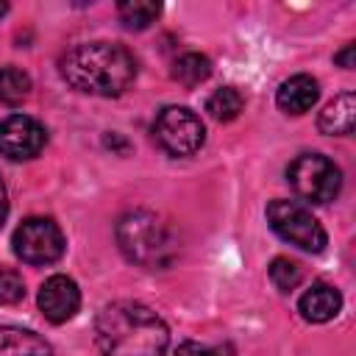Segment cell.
I'll list each match as a JSON object with an SVG mask.
<instances>
[{
    "mask_svg": "<svg viewBox=\"0 0 356 356\" xmlns=\"http://www.w3.org/2000/svg\"><path fill=\"white\" fill-rule=\"evenodd\" d=\"M95 342L103 356H164L170 331L150 306L114 300L95 320Z\"/></svg>",
    "mask_w": 356,
    "mask_h": 356,
    "instance_id": "1",
    "label": "cell"
},
{
    "mask_svg": "<svg viewBox=\"0 0 356 356\" xmlns=\"http://www.w3.org/2000/svg\"><path fill=\"white\" fill-rule=\"evenodd\" d=\"M61 75L83 95L117 97L134 83L136 58L117 42H83L64 53Z\"/></svg>",
    "mask_w": 356,
    "mask_h": 356,
    "instance_id": "2",
    "label": "cell"
},
{
    "mask_svg": "<svg viewBox=\"0 0 356 356\" xmlns=\"http://www.w3.org/2000/svg\"><path fill=\"white\" fill-rule=\"evenodd\" d=\"M117 242H120V250L134 264L150 267V270L170 264V259L175 253V242H172L167 222L147 209H134L120 217Z\"/></svg>",
    "mask_w": 356,
    "mask_h": 356,
    "instance_id": "3",
    "label": "cell"
},
{
    "mask_svg": "<svg viewBox=\"0 0 356 356\" xmlns=\"http://www.w3.org/2000/svg\"><path fill=\"white\" fill-rule=\"evenodd\" d=\"M286 184L309 203H331L342 189V172L328 156L300 153L286 167Z\"/></svg>",
    "mask_w": 356,
    "mask_h": 356,
    "instance_id": "4",
    "label": "cell"
},
{
    "mask_svg": "<svg viewBox=\"0 0 356 356\" xmlns=\"http://www.w3.org/2000/svg\"><path fill=\"white\" fill-rule=\"evenodd\" d=\"M267 222L284 242H289L306 253H320L328 242L320 220L298 200H286V197L270 200L267 203Z\"/></svg>",
    "mask_w": 356,
    "mask_h": 356,
    "instance_id": "5",
    "label": "cell"
},
{
    "mask_svg": "<svg viewBox=\"0 0 356 356\" xmlns=\"http://www.w3.org/2000/svg\"><path fill=\"white\" fill-rule=\"evenodd\" d=\"M153 136L170 156H192L203 147L206 128L186 106H167L153 120Z\"/></svg>",
    "mask_w": 356,
    "mask_h": 356,
    "instance_id": "6",
    "label": "cell"
},
{
    "mask_svg": "<svg viewBox=\"0 0 356 356\" xmlns=\"http://www.w3.org/2000/svg\"><path fill=\"white\" fill-rule=\"evenodd\" d=\"M11 245L25 264H53L64 253V234L50 217H28L14 231Z\"/></svg>",
    "mask_w": 356,
    "mask_h": 356,
    "instance_id": "7",
    "label": "cell"
},
{
    "mask_svg": "<svg viewBox=\"0 0 356 356\" xmlns=\"http://www.w3.org/2000/svg\"><path fill=\"white\" fill-rule=\"evenodd\" d=\"M47 131L39 120L28 114H11L0 120V156L11 161H28L42 153Z\"/></svg>",
    "mask_w": 356,
    "mask_h": 356,
    "instance_id": "8",
    "label": "cell"
},
{
    "mask_svg": "<svg viewBox=\"0 0 356 356\" xmlns=\"http://www.w3.org/2000/svg\"><path fill=\"white\" fill-rule=\"evenodd\" d=\"M39 309L50 323H67L81 309V289L70 275H50L39 289Z\"/></svg>",
    "mask_w": 356,
    "mask_h": 356,
    "instance_id": "9",
    "label": "cell"
},
{
    "mask_svg": "<svg viewBox=\"0 0 356 356\" xmlns=\"http://www.w3.org/2000/svg\"><path fill=\"white\" fill-rule=\"evenodd\" d=\"M339 309H342L339 289L331 286V284H323V281L320 284H312L300 295V300H298V312L309 323H328V320H334L339 314Z\"/></svg>",
    "mask_w": 356,
    "mask_h": 356,
    "instance_id": "10",
    "label": "cell"
},
{
    "mask_svg": "<svg viewBox=\"0 0 356 356\" xmlns=\"http://www.w3.org/2000/svg\"><path fill=\"white\" fill-rule=\"evenodd\" d=\"M317 97H320L317 81H314L312 75H303V72L286 78V81L278 86V92H275V103H278V108L286 111V114H306V111L317 103Z\"/></svg>",
    "mask_w": 356,
    "mask_h": 356,
    "instance_id": "11",
    "label": "cell"
},
{
    "mask_svg": "<svg viewBox=\"0 0 356 356\" xmlns=\"http://www.w3.org/2000/svg\"><path fill=\"white\" fill-rule=\"evenodd\" d=\"M0 356H53V348L31 328L0 325Z\"/></svg>",
    "mask_w": 356,
    "mask_h": 356,
    "instance_id": "12",
    "label": "cell"
},
{
    "mask_svg": "<svg viewBox=\"0 0 356 356\" xmlns=\"http://www.w3.org/2000/svg\"><path fill=\"white\" fill-rule=\"evenodd\" d=\"M356 125V97L353 92H345L339 97H334L317 117V128L328 136H348L353 134Z\"/></svg>",
    "mask_w": 356,
    "mask_h": 356,
    "instance_id": "13",
    "label": "cell"
},
{
    "mask_svg": "<svg viewBox=\"0 0 356 356\" xmlns=\"http://www.w3.org/2000/svg\"><path fill=\"white\" fill-rule=\"evenodd\" d=\"M209 75H211V61H209V56H203V53H184V56H178L175 64H172V78H175L181 86H186V89L203 83Z\"/></svg>",
    "mask_w": 356,
    "mask_h": 356,
    "instance_id": "14",
    "label": "cell"
},
{
    "mask_svg": "<svg viewBox=\"0 0 356 356\" xmlns=\"http://www.w3.org/2000/svg\"><path fill=\"white\" fill-rule=\"evenodd\" d=\"M159 14H161V6L147 0H128L117 6V17L128 31H145L150 22H156Z\"/></svg>",
    "mask_w": 356,
    "mask_h": 356,
    "instance_id": "15",
    "label": "cell"
},
{
    "mask_svg": "<svg viewBox=\"0 0 356 356\" xmlns=\"http://www.w3.org/2000/svg\"><path fill=\"white\" fill-rule=\"evenodd\" d=\"M31 95V75L19 67H0V103L17 106Z\"/></svg>",
    "mask_w": 356,
    "mask_h": 356,
    "instance_id": "16",
    "label": "cell"
},
{
    "mask_svg": "<svg viewBox=\"0 0 356 356\" xmlns=\"http://www.w3.org/2000/svg\"><path fill=\"white\" fill-rule=\"evenodd\" d=\"M242 106H245V97H242L239 89H234V86H222V89H217V92L206 100V111H209L214 120H220V122H228V120L239 117Z\"/></svg>",
    "mask_w": 356,
    "mask_h": 356,
    "instance_id": "17",
    "label": "cell"
},
{
    "mask_svg": "<svg viewBox=\"0 0 356 356\" xmlns=\"http://www.w3.org/2000/svg\"><path fill=\"white\" fill-rule=\"evenodd\" d=\"M270 281H273L281 292H292V289L303 281V267H300L298 261L286 259V256H278V259H273V264H270Z\"/></svg>",
    "mask_w": 356,
    "mask_h": 356,
    "instance_id": "18",
    "label": "cell"
},
{
    "mask_svg": "<svg viewBox=\"0 0 356 356\" xmlns=\"http://www.w3.org/2000/svg\"><path fill=\"white\" fill-rule=\"evenodd\" d=\"M25 298V284L17 270H0V303H19Z\"/></svg>",
    "mask_w": 356,
    "mask_h": 356,
    "instance_id": "19",
    "label": "cell"
},
{
    "mask_svg": "<svg viewBox=\"0 0 356 356\" xmlns=\"http://www.w3.org/2000/svg\"><path fill=\"white\" fill-rule=\"evenodd\" d=\"M175 356H234L228 345H203L195 339H186L175 348Z\"/></svg>",
    "mask_w": 356,
    "mask_h": 356,
    "instance_id": "20",
    "label": "cell"
},
{
    "mask_svg": "<svg viewBox=\"0 0 356 356\" xmlns=\"http://www.w3.org/2000/svg\"><path fill=\"white\" fill-rule=\"evenodd\" d=\"M353 50H356L353 44H345V47H342V50H339V53L334 56V61H337L339 67H345V70H350V67H353Z\"/></svg>",
    "mask_w": 356,
    "mask_h": 356,
    "instance_id": "21",
    "label": "cell"
},
{
    "mask_svg": "<svg viewBox=\"0 0 356 356\" xmlns=\"http://www.w3.org/2000/svg\"><path fill=\"white\" fill-rule=\"evenodd\" d=\"M6 214H8V192H6V184H3V178H0V225H3Z\"/></svg>",
    "mask_w": 356,
    "mask_h": 356,
    "instance_id": "22",
    "label": "cell"
},
{
    "mask_svg": "<svg viewBox=\"0 0 356 356\" xmlns=\"http://www.w3.org/2000/svg\"><path fill=\"white\" fill-rule=\"evenodd\" d=\"M6 11H8V3H3V0H0V17H6Z\"/></svg>",
    "mask_w": 356,
    "mask_h": 356,
    "instance_id": "23",
    "label": "cell"
}]
</instances>
